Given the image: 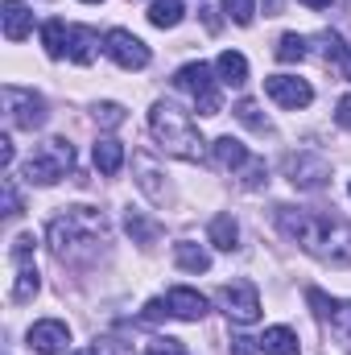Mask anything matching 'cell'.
Returning <instances> with one entry per match:
<instances>
[{
    "mask_svg": "<svg viewBox=\"0 0 351 355\" xmlns=\"http://www.w3.org/2000/svg\"><path fill=\"white\" fill-rule=\"evenodd\" d=\"M277 227L302 244L310 257L331 261V265H351V223L339 215L323 211H298V207H277Z\"/></svg>",
    "mask_w": 351,
    "mask_h": 355,
    "instance_id": "6da1fadb",
    "label": "cell"
},
{
    "mask_svg": "<svg viewBox=\"0 0 351 355\" xmlns=\"http://www.w3.org/2000/svg\"><path fill=\"white\" fill-rule=\"evenodd\" d=\"M108 244V219L95 207H67L50 223V252L58 261H91Z\"/></svg>",
    "mask_w": 351,
    "mask_h": 355,
    "instance_id": "7a4b0ae2",
    "label": "cell"
},
{
    "mask_svg": "<svg viewBox=\"0 0 351 355\" xmlns=\"http://www.w3.org/2000/svg\"><path fill=\"white\" fill-rule=\"evenodd\" d=\"M149 132H153V141L178 157V162H203V132L194 128V120H190V112H182L178 103H153V112H149Z\"/></svg>",
    "mask_w": 351,
    "mask_h": 355,
    "instance_id": "3957f363",
    "label": "cell"
},
{
    "mask_svg": "<svg viewBox=\"0 0 351 355\" xmlns=\"http://www.w3.org/2000/svg\"><path fill=\"white\" fill-rule=\"evenodd\" d=\"M71 170H75V149H71V141H62V137L42 141V149L25 162V178L37 182V186H54L58 178H67Z\"/></svg>",
    "mask_w": 351,
    "mask_h": 355,
    "instance_id": "277c9868",
    "label": "cell"
},
{
    "mask_svg": "<svg viewBox=\"0 0 351 355\" xmlns=\"http://www.w3.org/2000/svg\"><path fill=\"white\" fill-rule=\"evenodd\" d=\"M174 83L194 99L198 116H219V112H223V99H219V87H215L207 62H186V67L174 75Z\"/></svg>",
    "mask_w": 351,
    "mask_h": 355,
    "instance_id": "5b68a950",
    "label": "cell"
},
{
    "mask_svg": "<svg viewBox=\"0 0 351 355\" xmlns=\"http://www.w3.org/2000/svg\"><path fill=\"white\" fill-rule=\"evenodd\" d=\"M4 112H8V124L12 128H42L46 124V99L37 91H25V87H4Z\"/></svg>",
    "mask_w": 351,
    "mask_h": 355,
    "instance_id": "8992f818",
    "label": "cell"
},
{
    "mask_svg": "<svg viewBox=\"0 0 351 355\" xmlns=\"http://www.w3.org/2000/svg\"><path fill=\"white\" fill-rule=\"evenodd\" d=\"M219 310H223L232 322H240V327L257 322V318H261V293H257V285H252V281H232V285H223V289H219Z\"/></svg>",
    "mask_w": 351,
    "mask_h": 355,
    "instance_id": "52a82bcc",
    "label": "cell"
},
{
    "mask_svg": "<svg viewBox=\"0 0 351 355\" xmlns=\"http://www.w3.org/2000/svg\"><path fill=\"white\" fill-rule=\"evenodd\" d=\"M103 50H108V58H112L116 67H124V71H145V67H149V46H145L137 33H128V29H108Z\"/></svg>",
    "mask_w": 351,
    "mask_h": 355,
    "instance_id": "ba28073f",
    "label": "cell"
},
{
    "mask_svg": "<svg viewBox=\"0 0 351 355\" xmlns=\"http://www.w3.org/2000/svg\"><path fill=\"white\" fill-rule=\"evenodd\" d=\"M285 174H289V182H293L298 190H318V186H327L331 166H327L323 157H314V153H293L289 166H285Z\"/></svg>",
    "mask_w": 351,
    "mask_h": 355,
    "instance_id": "9c48e42d",
    "label": "cell"
},
{
    "mask_svg": "<svg viewBox=\"0 0 351 355\" xmlns=\"http://www.w3.org/2000/svg\"><path fill=\"white\" fill-rule=\"evenodd\" d=\"M306 302L314 306L318 318L331 322V331H335L339 339H348L351 343V302H335V297H327L323 289H306Z\"/></svg>",
    "mask_w": 351,
    "mask_h": 355,
    "instance_id": "30bf717a",
    "label": "cell"
},
{
    "mask_svg": "<svg viewBox=\"0 0 351 355\" xmlns=\"http://www.w3.org/2000/svg\"><path fill=\"white\" fill-rule=\"evenodd\" d=\"M264 91H268V99L273 103H281V107H310V99H314V91L306 79H293V75H273V79H264Z\"/></svg>",
    "mask_w": 351,
    "mask_h": 355,
    "instance_id": "8fae6325",
    "label": "cell"
},
{
    "mask_svg": "<svg viewBox=\"0 0 351 355\" xmlns=\"http://www.w3.org/2000/svg\"><path fill=\"white\" fill-rule=\"evenodd\" d=\"M67 343H71V327L58 322V318H42V322L29 327V347L37 355H58L67 352Z\"/></svg>",
    "mask_w": 351,
    "mask_h": 355,
    "instance_id": "7c38bea8",
    "label": "cell"
},
{
    "mask_svg": "<svg viewBox=\"0 0 351 355\" xmlns=\"http://www.w3.org/2000/svg\"><path fill=\"white\" fill-rule=\"evenodd\" d=\"M166 306H170V314L182 318V322H198L207 314V297L194 293V289H186V285H178V289L166 293Z\"/></svg>",
    "mask_w": 351,
    "mask_h": 355,
    "instance_id": "4fadbf2b",
    "label": "cell"
},
{
    "mask_svg": "<svg viewBox=\"0 0 351 355\" xmlns=\"http://www.w3.org/2000/svg\"><path fill=\"white\" fill-rule=\"evenodd\" d=\"M95 54H99V33L87 29V25H71V33H67V58L79 62V67H91Z\"/></svg>",
    "mask_w": 351,
    "mask_h": 355,
    "instance_id": "5bb4252c",
    "label": "cell"
},
{
    "mask_svg": "<svg viewBox=\"0 0 351 355\" xmlns=\"http://www.w3.org/2000/svg\"><path fill=\"white\" fill-rule=\"evenodd\" d=\"M0 17H4V37H8V42H25V37H29L33 12L25 8V0H4V4H0Z\"/></svg>",
    "mask_w": 351,
    "mask_h": 355,
    "instance_id": "9a60e30c",
    "label": "cell"
},
{
    "mask_svg": "<svg viewBox=\"0 0 351 355\" xmlns=\"http://www.w3.org/2000/svg\"><path fill=\"white\" fill-rule=\"evenodd\" d=\"M91 157H95V170L99 174H120V166H124V145L120 141H112V137H99L95 141V149H91Z\"/></svg>",
    "mask_w": 351,
    "mask_h": 355,
    "instance_id": "2e32d148",
    "label": "cell"
},
{
    "mask_svg": "<svg viewBox=\"0 0 351 355\" xmlns=\"http://www.w3.org/2000/svg\"><path fill=\"white\" fill-rule=\"evenodd\" d=\"M261 352L264 355H302V343L289 327H268L261 335Z\"/></svg>",
    "mask_w": 351,
    "mask_h": 355,
    "instance_id": "e0dca14e",
    "label": "cell"
},
{
    "mask_svg": "<svg viewBox=\"0 0 351 355\" xmlns=\"http://www.w3.org/2000/svg\"><path fill=\"white\" fill-rule=\"evenodd\" d=\"M215 71H219V79H223L228 87H244V83H248V58L236 54V50H223L219 62H215Z\"/></svg>",
    "mask_w": 351,
    "mask_h": 355,
    "instance_id": "ac0fdd59",
    "label": "cell"
},
{
    "mask_svg": "<svg viewBox=\"0 0 351 355\" xmlns=\"http://www.w3.org/2000/svg\"><path fill=\"white\" fill-rule=\"evenodd\" d=\"M215 162H219L223 170H244L252 157H248V149H244L236 137H219V141H215Z\"/></svg>",
    "mask_w": 351,
    "mask_h": 355,
    "instance_id": "d6986e66",
    "label": "cell"
},
{
    "mask_svg": "<svg viewBox=\"0 0 351 355\" xmlns=\"http://www.w3.org/2000/svg\"><path fill=\"white\" fill-rule=\"evenodd\" d=\"M207 236H211V244H215L219 252H232V248H236V240H240V227H236V219H232V215H215V219H211V227H207Z\"/></svg>",
    "mask_w": 351,
    "mask_h": 355,
    "instance_id": "ffe728a7",
    "label": "cell"
},
{
    "mask_svg": "<svg viewBox=\"0 0 351 355\" xmlns=\"http://www.w3.org/2000/svg\"><path fill=\"white\" fill-rule=\"evenodd\" d=\"M174 261H178V268H186V272H207V268H211L207 248H198V244H190V240L174 244Z\"/></svg>",
    "mask_w": 351,
    "mask_h": 355,
    "instance_id": "44dd1931",
    "label": "cell"
},
{
    "mask_svg": "<svg viewBox=\"0 0 351 355\" xmlns=\"http://www.w3.org/2000/svg\"><path fill=\"white\" fill-rule=\"evenodd\" d=\"M137 174H141V190H145L153 202H166V198H170V190H166V186H157V178H162V174H157V166H153L145 153H137Z\"/></svg>",
    "mask_w": 351,
    "mask_h": 355,
    "instance_id": "7402d4cb",
    "label": "cell"
},
{
    "mask_svg": "<svg viewBox=\"0 0 351 355\" xmlns=\"http://www.w3.org/2000/svg\"><path fill=\"white\" fill-rule=\"evenodd\" d=\"M67 33H71V25H67V21H58V17L42 25V46H46V54H50V58H62V54H67Z\"/></svg>",
    "mask_w": 351,
    "mask_h": 355,
    "instance_id": "603a6c76",
    "label": "cell"
},
{
    "mask_svg": "<svg viewBox=\"0 0 351 355\" xmlns=\"http://www.w3.org/2000/svg\"><path fill=\"white\" fill-rule=\"evenodd\" d=\"M182 17H186L182 0H153V8H149V21L157 29H174V25H182Z\"/></svg>",
    "mask_w": 351,
    "mask_h": 355,
    "instance_id": "cb8c5ba5",
    "label": "cell"
},
{
    "mask_svg": "<svg viewBox=\"0 0 351 355\" xmlns=\"http://www.w3.org/2000/svg\"><path fill=\"white\" fill-rule=\"evenodd\" d=\"M42 289L37 265H17V281H12V302H33V293Z\"/></svg>",
    "mask_w": 351,
    "mask_h": 355,
    "instance_id": "d4e9b609",
    "label": "cell"
},
{
    "mask_svg": "<svg viewBox=\"0 0 351 355\" xmlns=\"http://www.w3.org/2000/svg\"><path fill=\"white\" fill-rule=\"evenodd\" d=\"M124 223H128V236H132L137 244H145V248H149V244L157 240V223H149L141 211H128V215H124Z\"/></svg>",
    "mask_w": 351,
    "mask_h": 355,
    "instance_id": "484cf974",
    "label": "cell"
},
{
    "mask_svg": "<svg viewBox=\"0 0 351 355\" xmlns=\"http://www.w3.org/2000/svg\"><path fill=\"white\" fill-rule=\"evenodd\" d=\"M302 58H306V37L281 33V42H277V62H302Z\"/></svg>",
    "mask_w": 351,
    "mask_h": 355,
    "instance_id": "4316f807",
    "label": "cell"
},
{
    "mask_svg": "<svg viewBox=\"0 0 351 355\" xmlns=\"http://www.w3.org/2000/svg\"><path fill=\"white\" fill-rule=\"evenodd\" d=\"M236 120H240V124H248L252 132H268V120L261 116L257 99H240V103H236Z\"/></svg>",
    "mask_w": 351,
    "mask_h": 355,
    "instance_id": "83f0119b",
    "label": "cell"
},
{
    "mask_svg": "<svg viewBox=\"0 0 351 355\" xmlns=\"http://www.w3.org/2000/svg\"><path fill=\"white\" fill-rule=\"evenodd\" d=\"M318 46H323V58L327 62H343V54H348V46H343V37L339 33H318Z\"/></svg>",
    "mask_w": 351,
    "mask_h": 355,
    "instance_id": "f1b7e54d",
    "label": "cell"
},
{
    "mask_svg": "<svg viewBox=\"0 0 351 355\" xmlns=\"http://www.w3.org/2000/svg\"><path fill=\"white\" fill-rule=\"evenodd\" d=\"M223 8L236 25H252V17H257V0H223Z\"/></svg>",
    "mask_w": 351,
    "mask_h": 355,
    "instance_id": "f546056e",
    "label": "cell"
},
{
    "mask_svg": "<svg viewBox=\"0 0 351 355\" xmlns=\"http://www.w3.org/2000/svg\"><path fill=\"white\" fill-rule=\"evenodd\" d=\"M95 120H99L103 128H120V124H124V107H120V103H99V107H95Z\"/></svg>",
    "mask_w": 351,
    "mask_h": 355,
    "instance_id": "4dcf8cb0",
    "label": "cell"
},
{
    "mask_svg": "<svg viewBox=\"0 0 351 355\" xmlns=\"http://www.w3.org/2000/svg\"><path fill=\"white\" fill-rule=\"evenodd\" d=\"M145 355H186V347H182L178 339H153V343L145 347Z\"/></svg>",
    "mask_w": 351,
    "mask_h": 355,
    "instance_id": "1f68e13d",
    "label": "cell"
},
{
    "mask_svg": "<svg viewBox=\"0 0 351 355\" xmlns=\"http://www.w3.org/2000/svg\"><path fill=\"white\" fill-rule=\"evenodd\" d=\"M4 215H21V194H17L12 178H4Z\"/></svg>",
    "mask_w": 351,
    "mask_h": 355,
    "instance_id": "d6a6232c",
    "label": "cell"
},
{
    "mask_svg": "<svg viewBox=\"0 0 351 355\" xmlns=\"http://www.w3.org/2000/svg\"><path fill=\"white\" fill-rule=\"evenodd\" d=\"M170 314V306H166V297H153L149 306H145V314H141V322H162Z\"/></svg>",
    "mask_w": 351,
    "mask_h": 355,
    "instance_id": "836d02e7",
    "label": "cell"
},
{
    "mask_svg": "<svg viewBox=\"0 0 351 355\" xmlns=\"http://www.w3.org/2000/svg\"><path fill=\"white\" fill-rule=\"evenodd\" d=\"M261 182H264V162H248V166H244V186L257 190Z\"/></svg>",
    "mask_w": 351,
    "mask_h": 355,
    "instance_id": "e575fe53",
    "label": "cell"
},
{
    "mask_svg": "<svg viewBox=\"0 0 351 355\" xmlns=\"http://www.w3.org/2000/svg\"><path fill=\"white\" fill-rule=\"evenodd\" d=\"M257 352H261V339H244V335L232 339V355H257Z\"/></svg>",
    "mask_w": 351,
    "mask_h": 355,
    "instance_id": "d590c367",
    "label": "cell"
},
{
    "mask_svg": "<svg viewBox=\"0 0 351 355\" xmlns=\"http://www.w3.org/2000/svg\"><path fill=\"white\" fill-rule=\"evenodd\" d=\"M335 120H339V128H348V132H351V95H343V99H339Z\"/></svg>",
    "mask_w": 351,
    "mask_h": 355,
    "instance_id": "8d00e7d4",
    "label": "cell"
},
{
    "mask_svg": "<svg viewBox=\"0 0 351 355\" xmlns=\"http://www.w3.org/2000/svg\"><path fill=\"white\" fill-rule=\"evenodd\" d=\"M95 352H99V355H132V352H124V347H120L116 339H103V343H99Z\"/></svg>",
    "mask_w": 351,
    "mask_h": 355,
    "instance_id": "74e56055",
    "label": "cell"
},
{
    "mask_svg": "<svg viewBox=\"0 0 351 355\" xmlns=\"http://www.w3.org/2000/svg\"><path fill=\"white\" fill-rule=\"evenodd\" d=\"M0 166H4V170L12 166V141H8V137H0Z\"/></svg>",
    "mask_w": 351,
    "mask_h": 355,
    "instance_id": "f35d334b",
    "label": "cell"
},
{
    "mask_svg": "<svg viewBox=\"0 0 351 355\" xmlns=\"http://www.w3.org/2000/svg\"><path fill=\"white\" fill-rule=\"evenodd\" d=\"M339 67H343V75H348V79H351V50H348V54H343V62H339Z\"/></svg>",
    "mask_w": 351,
    "mask_h": 355,
    "instance_id": "ab89813d",
    "label": "cell"
},
{
    "mask_svg": "<svg viewBox=\"0 0 351 355\" xmlns=\"http://www.w3.org/2000/svg\"><path fill=\"white\" fill-rule=\"evenodd\" d=\"M302 4H310V8H327L331 0H302Z\"/></svg>",
    "mask_w": 351,
    "mask_h": 355,
    "instance_id": "60d3db41",
    "label": "cell"
},
{
    "mask_svg": "<svg viewBox=\"0 0 351 355\" xmlns=\"http://www.w3.org/2000/svg\"><path fill=\"white\" fill-rule=\"evenodd\" d=\"M71 355H99L95 347H83V352H71Z\"/></svg>",
    "mask_w": 351,
    "mask_h": 355,
    "instance_id": "b9f144b4",
    "label": "cell"
},
{
    "mask_svg": "<svg viewBox=\"0 0 351 355\" xmlns=\"http://www.w3.org/2000/svg\"><path fill=\"white\" fill-rule=\"evenodd\" d=\"M83 4H99V0H83Z\"/></svg>",
    "mask_w": 351,
    "mask_h": 355,
    "instance_id": "7bdbcfd3",
    "label": "cell"
}]
</instances>
